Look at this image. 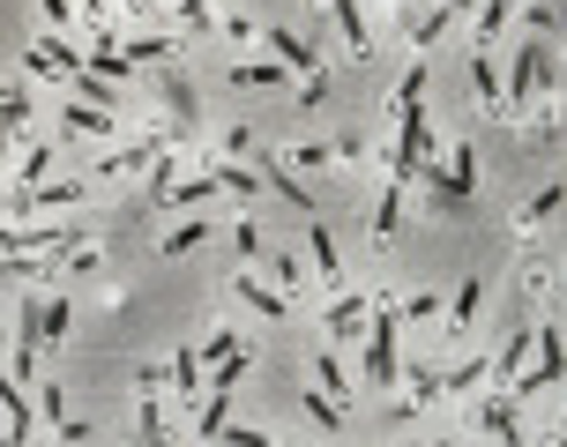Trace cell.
<instances>
[{
	"label": "cell",
	"mask_w": 567,
	"mask_h": 447,
	"mask_svg": "<svg viewBox=\"0 0 567 447\" xmlns=\"http://www.w3.org/2000/svg\"><path fill=\"white\" fill-rule=\"evenodd\" d=\"M426 68H410L396 90V150H389V179H426Z\"/></svg>",
	"instance_id": "obj_1"
},
{
	"label": "cell",
	"mask_w": 567,
	"mask_h": 447,
	"mask_svg": "<svg viewBox=\"0 0 567 447\" xmlns=\"http://www.w3.org/2000/svg\"><path fill=\"white\" fill-rule=\"evenodd\" d=\"M396 328H404V306H396V298H381V306H373V328H366V380H373V388L404 380V358H396Z\"/></svg>",
	"instance_id": "obj_2"
},
{
	"label": "cell",
	"mask_w": 567,
	"mask_h": 447,
	"mask_svg": "<svg viewBox=\"0 0 567 447\" xmlns=\"http://www.w3.org/2000/svg\"><path fill=\"white\" fill-rule=\"evenodd\" d=\"M567 380V343H560V328H537V358L523 366V380L508 388L516 403H530V396H545V388H560Z\"/></svg>",
	"instance_id": "obj_3"
},
{
	"label": "cell",
	"mask_w": 567,
	"mask_h": 447,
	"mask_svg": "<svg viewBox=\"0 0 567 447\" xmlns=\"http://www.w3.org/2000/svg\"><path fill=\"white\" fill-rule=\"evenodd\" d=\"M537 90H545V38H523L516 45V75H508V113L537 105Z\"/></svg>",
	"instance_id": "obj_4"
},
{
	"label": "cell",
	"mask_w": 567,
	"mask_h": 447,
	"mask_svg": "<svg viewBox=\"0 0 567 447\" xmlns=\"http://www.w3.org/2000/svg\"><path fill=\"white\" fill-rule=\"evenodd\" d=\"M478 425H486L500 447H530V433H523V403H516V396H486V403H478Z\"/></svg>",
	"instance_id": "obj_5"
},
{
	"label": "cell",
	"mask_w": 567,
	"mask_h": 447,
	"mask_svg": "<svg viewBox=\"0 0 567 447\" xmlns=\"http://www.w3.org/2000/svg\"><path fill=\"white\" fill-rule=\"evenodd\" d=\"M373 306H381L373 291H344V298L328 306V336H344V343H351V336H366V328H373Z\"/></svg>",
	"instance_id": "obj_6"
},
{
	"label": "cell",
	"mask_w": 567,
	"mask_h": 447,
	"mask_svg": "<svg viewBox=\"0 0 567 447\" xmlns=\"http://www.w3.org/2000/svg\"><path fill=\"white\" fill-rule=\"evenodd\" d=\"M478 306H486V277H463V284H455V298H448V336H455V343L471 336Z\"/></svg>",
	"instance_id": "obj_7"
},
{
	"label": "cell",
	"mask_w": 567,
	"mask_h": 447,
	"mask_svg": "<svg viewBox=\"0 0 567 447\" xmlns=\"http://www.w3.org/2000/svg\"><path fill=\"white\" fill-rule=\"evenodd\" d=\"M262 45H269V60H284V68H291V75H322V60H314V45H299L291 38V31H262Z\"/></svg>",
	"instance_id": "obj_8"
},
{
	"label": "cell",
	"mask_w": 567,
	"mask_h": 447,
	"mask_svg": "<svg viewBox=\"0 0 567 447\" xmlns=\"http://www.w3.org/2000/svg\"><path fill=\"white\" fill-rule=\"evenodd\" d=\"M195 380H202V351L180 343V351H172V403L187 410V417H195Z\"/></svg>",
	"instance_id": "obj_9"
},
{
	"label": "cell",
	"mask_w": 567,
	"mask_h": 447,
	"mask_svg": "<svg viewBox=\"0 0 567 447\" xmlns=\"http://www.w3.org/2000/svg\"><path fill=\"white\" fill-rule=\"evenodd\" d=\"M537 358V328H523V336H508L500 351H493V380H523V366Z\"/></svg>",
	"instance_id": "obj_10"
},
{
	"label": "cell",
	"mask_w": 567,
	"mask_h": 447,
	"mask_svg": "<svg viewBox=\"0 0 567 447\" xmlns=\"http://www.w3.org/2000/svg\"><path fill=\"white\" fill-rule=\"evenodd\" d=\"M246 298V306H254V314H269V321H284V314H291V291H277V284H254V269H246L240 284H232Z\"/></svg>",
	"instance_id": "obj_11"
},
{
	"label": "cell",
	"mask_w": 567,
	"mask_h": 447,
	"mask_svg": "<svg viewBox=\"0 0 567 447\" xmlns=\"http://www.w3.org/2000/svg\"><path fill=\"white\" fill-rule=\"evenodd\" d=\"M404 396H410L404 410H433V403L448 396V373H433V366H410V373H404Z\"/></svg>",
	"instance_id": "obj_12"
},
{
	"label": "cell",
	"mask_w": 567,
	"mask_h": 447,
	"mask_svg": "<svg viewBox=\"0 0 567 447\" xmlns=\"http://www.w3.org/2000/svg\"><path fill=\"white\" fill-rule=\"evenodd\" d=\"M164 396H135V447H164Z\"/></svg>",
	"instance_id": "obj_13"
},
{
	"label": "cell",
	"mask_w": 567,
	"mask_h": 447,
	"mask_svg": "<svg viewBox=\"0 0 567 447\" xmlns=\"http://www.w3.org/2000/svg\"><path fill=\"white\" fill-rule=\"evenodd\" d=\"M471 164H478V157H471L463 142H455V150H448V157H441V195H448V202H463V195H471V179H478Z\"/></svg>",
	"instance_id": "obj_14"
},
{
	"label": "cell",
	"mask_w": 567,
	"mask_h": 447,
	"mask_svg": "<svg viewBox=\"0 0 567 447\" xmlns=\"http://www.w3.org/2000/svg\"><path fill=\"white\" fill-rule=\"evenodd\" d=\"M396 224H404V179H389V187H381V202H373V224H366V232H373V239H396Z\"/></svg>",
	"instance_id": "obj_15"
},
{
	"label": "cell",
	"mask_w": 567,
	"mask_h": 447,
	"mask_svg": "<svg viewBox=\"0 0 567 447\" xmlns=\"http://www.w3.org/2000/svg\"><path fill=\"white\" fill-rule=\"evenodd\" d=\"M306 239H314V269H322V291L344 298V261H336V239H328L322 224H306Z\"/></svg>",
	"instance_id": "obj_16"
},
{
	"label": "cell",
	"mask_w": 567,
	"mask_h": 447,
	"mask_svg": "<svg viewBox=\"0 0 567 447\" xmlns=\"http://www.w3.org/2000/svg\"><path fill=\"white\" fill-rule=\"evenodd\" d=\"M336 8V23H344V45L359 52V60H373V31H366V15H359V0H328Z\"/></svg>",
	"instance_id": "obj_17"
},
{
	"label": "cell",
	"mask_w": 567,
	"mask_h": 447,
	"mask_svg": "<svg viewBox=\"0 0 567 447\" xmlns=\"http://www.w3.org/2000/svg\"><path fill=\"white\" fill-rule=\"evenodd\" d=\"M120 113L113 105H68V134H113Z\"/></svg>",
	"instance_id": "obj_18"
},
{
	"label": "cell",
	"mask_w": 567,
	"mask_h": 447,
	"mask_svg": "<svg viewBox=\"0 0 567 447\" xmlns=\"http://www.w3.org/2000/svg\"><path fill=\"white\" fill-rule=\"evenodd\" d=\"M314 388H322V396H336V403L351 396V380H344V366H336V351H328V343H314Z\"/></svg>",
	"instance_id": "obj_19"
},
{
	"label": "cell",
	"mask_w": 567,
	"mask_h": 447,
	"mask_svg": "<svg viewBox=\"0 0 567 447\" xmlns=\"http://www.w3.org/2000/svg\"><path fill=\"white\" fill-rule=\"evenodd\" d=\"M209 195H224V187H217V172H195V179H180V187H172L164 202H172V209H202Z\"/></svg>",
	"instance_id": "obj_20"
},
{
	"label": "cell",
	"mask_w": 567,
	"mask_h": 447,
	"mask_svg": "<svg viewBox=\"0 0 567 447\" xmlns=\"http://www.w3.org/2000/svg\"><path fill=\"white\" fill-rule=\"evenodd\" d=\"M224 417H232V396H224V388H209V403L195 410V440H217V433H224Z\"/></svg>",
	"instance_id": "obj_21"
},
{
	"label": "cell",
	"mask_w": 567,
	"mask_h": 447,
	"mask_svg": "<svg viewBox=\"0 0 567 447\" xmlns=\"http://www.w3.org/2000/svg\"><path fill=\"white\" fill-rule=\"evenodd\" d=\"M471 82H478V97H486V105H500V113H508V82L493 75V52H471Z\"/></svg>",
	"instance_id": "obj_22"
},
{
	"label": "cell",
	"mask_w": 567,
	"mask_h": 447,
	"mask_svg": "<svg viewBox=\"0 0 567 447\" xmlns=\"http://www.w3.org/2000/svg\"><path fill=\"white\" fill-rule=\"evenodd\" d=\"M560 202H567V187H560V179H553L545 195H530V202H523V216H516V224H523V232H537L545 216H560Z\"/></svg>",
	"instance_id": "obj_23"
},
{
	"label": "cell",
	"mask_w": 567,
	"mask_h": 447,
	"mask_svg": "<svg viewBox=\"0 0 567 447\" xmlns=\"http://www.w3.org/2000/svg\"><path fill=\"white\" fill-rule=\"evenodd\" d=\"M284 75H291L284 60H240V68H232V82H240V90H269V82H284Z\"/></svg>",
	"instance_id": "obj_24"
},
{
	"label": "cell",
	"mask_w": 567,
	"mask_h": 447,
	"mask_svg": "<svg viewBox=\"0 0 567 447\" xmlns=\"http://www.w3.org/2000/svg\"><path fill=\"white\" fill-rule=\"evenodd\" d=\"M463 8H471V0H441V8H433L426 23H410V45H433V38H441V31H448V23L463 15Z\"/></svg>",
	"instance_id": "obj_25"
},
{
	"label": "cell",
	"mask_w": 567,
	"mask_h": 447,
	"mask_svg": "<svg viewBox=\"0 0 567 447\" xmlns=\"http://www.w3.org/2000/svg\"><path fill=\"white\" fill-rule=\"evenodd\" d=\"M486 380H493V358H463V366L448 373V396H478Z\"/></svg>",
	"instance_id": "obj_26"
},
{
	"label": "cell",
	"mask_w": 567,
	"mask_h": 447,
	"mask_svg": "<svg viewBox=\"0 0 567 447\" xmlns=\"http://www.w3.org/2000/svg\"><path fill=\"white\" fill-rule=\"evenodd\" d=\"M0 120H8V134H23V127H31V90H23V82H8V90H0Z\"/></svg>",
	"instance_id": "obj_27"
},
{
	"label": "cell",
	"mask_w": 567,
	"mask_h": 447,
	"mask_svg": "<svg viewBox=\"0 0 567 447\" xmlns=\"http://www.w3.org/2000/svg\"><path fill=\"white\" fill-rule=\"evenodd\" d=\"M209 232H217V224H202V216H195V224H172V232H164V254H195Z\"/></svg>",
	"instance_id": "obj_28"
},
{
	"label": "cell",
	"mask_w": 567,
	"mask_h": 447,
	"mask_svg": "<svg viewBox=\"0 0 567 447\" xmlns=\"http://www.w3.org/2000/svg\"><path fill=\"white\" fill-rule=\"evenodd\" d=\"M45 172H53V150H23V164H15V179H23V187H53V179H45Z\"/></svg>",
	"instance_id": "obj_29"
},
{
	"label": "cell",
	"mask_w": 567,
	"mask_h": 447,
	"mask_svg": "<svg viewBox=\"0 0 567 447\" xmlns=\"http://www.w3.org/2000/svg\"><path fill=\"white\" fill-rule=\"evenodd\" d=\"M195 351H202V366H224V358L240 351V336H232V328H209V336L195 343Z\"/></svg>",
	"instance_id": "obj_30"
},
{
	"label": "cell",
	"mask_w": 567,
	"mask_h": 447,
	"mask_svg": "<svg viewBox=\"0 0 567 447\" xmlns=\"http://www.w3.org/2000/svg\"><path fill=\"white\" fill-rule=\"evenodd\" d=\"M336 157V142H299V150H284V164H299V172H322Z\"/></svg>",
	"instance_id": "obj_31"
},
{
	"label": "cell",
	"mask_w": 567,
	"mask_h": 447,
	"mask_svg": "<svg viewBox=\"0 0 567 447\" xmlns=\"http://www.w3.org/2000/svg\"><path fill=\"white\" fill-rule=\"evenodd\" d=\"M306 417L336 433V425H344V403H336V396H322V388H306Z\"/></svg>",
	"instance_id": "obj_32"
},
{
	"label": "cell",
	"mask_w": 567,
	"mask_h": 447,
	"mask_svg": "<svg viewBox=\"0 0 567 447\" xmlns=\"http://www.w3.org/2000/svg\"><path fill=\"white\" fill-rule=\"evenodd\" d=\"M68 328H76V306H68V298H53V306H45V351H53Z\"/></svg>",
	"instance_id": "obj_33"
},
{
	"label": "cell",
	"mask_w": 567,
	"mask_h": 447,
	"mask_svg": "<svg viewBox=\"0 0 567 447\" xmlns=\"http://www.w3.org/2000/svg\"><path fill=\"white\" fill-rule=\"evenodd\" d=\"M209 172H217L224 195H254V172H246V164H209Z\"/></svg>",
	"instance_id": "obj_34"
},
{
	"label": "cell",
	"mask_w": 567,
	"mask_h": 447,
	"mask_svg": "<svg viewBox=\"0 0 567 447\" xmlns=\"http://www.w3.org/2000/svg\"><path fill=\"white\" fill-rule=\"evenodd\" d=\"M299 277H306V269H299L291 254H269V284L277 291H299Z\"/></svg>",
	"instance_id": "obj_35"
},
{
	"label": "cell",
	"mask_w": 567,
	"mask_h": 447,
	"mask_svg": "<svg viewBox=\"0 0 567 447\" xmlns=\"http://www.w3.org/2000/svg\"><path fill=\"white\" fill-rule=\"evenodd\" d=\"M232 239H240V254H246V261H269V239L254 232V216H246V224H240V232H232Z\"/></svg>",
	"instance_id": "obj_36"
},
{
	"label": "cell",
	"mask_w": 567,
	"mask_h": 447,
	"mask_svg": "<svg viewBox=\"0 0 567 447\" xmlns=\"http://www.w3.org/2000/svg\"><path fill=\"white\" fill-rule=\"evenodd\" d=\"M396 306H404V321H433L441 298H433V291H410V298H396Z\"/></svg>",
	"instance_id": "obj_37"
},
{
	"label": "cell",
	"mask_w": 567,
	"mask_h": 447,
	"mask_svg": "<svg viewBox=\"0 0 567 447\" xmlns=\"http://www.w3.org/2000/svg\"><path fill=\"white\" fill-rule=\"evenodd\" d=\"M45 8V23H53V31H68V23H76V0H38Z\"/></svg>",
	"instance_id": "obj_38"
},
{
	"label": "cell",
	"mask_w": 567,
	"mask_h": 447,
	"mask_svg": "<svg viewBox=\"0 0 567 447\" xmlns=\"http://www.w3.org/2000/svg\"><path fill=\"white\" fill-rule=\"evenodd\" d=\"M180 23H195V31H209L217 15H209V0H180Z\"/></svg>",
	"instance_id": "obj_39"
},
{
	"label": "cell",
	"mask_w": 567,
	"mask_h": 447,
	"mask_svg": "<svg viewBox=\"0 0 567 447\" xmlns=\"http://www.w3.org/2000/svg\"><path fill=\"white\" fill-rule=\"evenodd\" d=\"M164 388H172V380H164L158 366H142V373H135V396H164Z\"/></svg>",
	"instance_id": "obj_40"
},
{
	"label": "cell",
	"mask_w": 567,
	"mask_h": 447,
	"mask_svg": "<svg viewBox=\"0 0 567 447\" xmlns=\"http://www.w3.org/2000/svg\"><path fill=\"white\" fill-rule=\"evenodd\" d=\"M97 8H105V0H82V15H97Z\"/></svg>",
	"instance_id": "obj_41"
},
{
	"label": "cell",
	"mask_w": 567,
	"mask_h": 447,
	"mask_svg": "<svg viewBox=\"0 0 567 447\" xmlns=\"http://www.w3.org/2000/svg\"><path fill=\"white\" fill-rule=\"evenodd\" d=\"M545 447H567V433H553V440H545Z\"/></svg>",
	"instance_id": "obj_42"
},
{
	"label": "cell",
	"mask_w": 567,
	"mask_h": 447,
	"mask_svg": "<svg viewBox=\"0 0 567 447\" xmlns=\"http://www.w3.org/2000/svg\"><path fill=\"white\" fill-rule=\"evenodd\" d=\"M127 8H150V0H127Z\"/></svg>",
	"instance_id": "obj_43"
},
{
	"label": "cell",
	"mask_w": 567,
	"mask_h": 447,
	"mask_svg": "<svg viewBox=\"0 0 567 447\" xmlns=\"http://www.w3.org/2000/svg\"><path fill=\"white\" fill-rule=\"evenodd\" d=\"M410 447H418V440H410ZM433 447H441V440H433Z\"/></svg>",
	"instance_id": "obj_44"
}]
</instances>
